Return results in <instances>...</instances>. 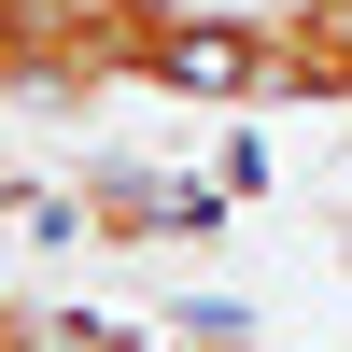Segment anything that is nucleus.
<instances>
[{
  "mask_svg": "<svg viewBox=\"0 0 352 352\" xmlns=\"http://www.w3.org/2000/svg\"><path fill=\"white\" fill-rule=\"evenodd\" d=\"M0 14H14V0H0Z\"/></svg>",
  "mask_w": 352,
  "mask_h": 352,
  "instance_id": "obj_4",
  "label": "nucleus"
},
{
  "mask_svg": "<svg viewBox=\"0 0 352 352\" xmlns=\"http://www.w3.org/2000/svg\"><path fill=\"white\" fill-rule=\"evenodd\" d=\"M56 226H71L85 254H169V240H197V226H212V197H197L184 169L85 155V169H71V197H56Z\"/></svg>",
  "mask_w": 352,
  "mask_h": 352,
  "instance_id": "obj_2",
  "label": "nucleus"
},
{
  "mask_svg": "<svg viewBox=\"0 0 352 352\" xmlns=\"http://www.w3.org/2000/svg\"><path fill=\"white\" fill-rule=\"evenodd\" d=\"M0 99L14 113H99V99H127L99 0H14L0 14Z\"/></svg>",
  "mask_w": 352,
  "mask_h": 352,
  "instance_id": "obj_1",
  "label": "nucleus"
},
{
  "mask_svg": "<svg viewBox=\"0 0 352 352\" xmlns=\"http://www.w3.org/2000/svg\"><path fill=\"white\" fill-rule=\"evenodd\" d=\"M338 226H352V197H338Z\"/></svg>",
  "mask_w": 352,
  "mask_h": 352,
  "instance_id": "obj_3",
  "label": "nucleus"
}]
</instances>
